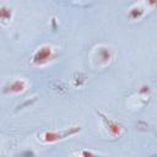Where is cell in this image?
<instances>
[{
    "instance_id": "obj_2",
    "label": "cell",
    "mask_w": 157,
    "mask_h": 157,
    "mask_svg": "<svg viewBox=\"0 0 157 157\" xmlns=\"http://www.w3.org/2000/svg\"><path fill=\"white\" fill-rule=\"evenodd\" d=\"M55 48L50 44H42L38 47L31 56V63L36 66H44L55 58Z\"/></svg>"
},
{
    "instance_id": "obj_1",
    "label": "cell",
    "mask_w": 157,
    "mask_h": 157,
    "mask_svg": "<svg viewBox=\"0 0 157 157\" xmlns=\"http://www.w3.org/2000/svg\"><path fill=\"white\" fill-rule=\"evenodd\" d=\"M81 131V126L80 125H71L69 128H64V129H58V130H44L38 139L43 142V144H54L61 140H65L70 136H74L76 134H78Z\"/></svg>"
},
{
    "instance_id": "obj_7",
    "label": "cell",
    "mask_w": 157,
    "mask_h": 157,
    "mask_svg": "<svg viewBox=\"0 0 157 157\" xmlns=\"http://www.w3.org/2000/svg\"><path fill=\"white\" fill-rule=\"evenodd\" d=\"M12 16H13V10L5 5V4H1L0 5V21H1V25H7L11 20H12Z\"/></svg>"
},
{
    "instance_id": "obj_10",
    "label": "cell",
    "mask_w": 157,
    "mask_h": 157,
    "mask_svg": "<svg viewBox=\"0 0 157 157\" xmlns=\"http://www.w3.org/2000/svg\"><path fill=\"white\" fill-rule=\"evenodd\" d=\"M151 157H157V156H151Z\"/></svg>"
},
{
    "instance_id": "obj_9",
    "label": "cell",
    "mask_w": 157,
    "mask_h": 157,
    "mask_svg": "<svg viewBox=\"0 0 157 157\" xmlns=\"http://www.w3.org/2000/svg\"><path fill=\"white\" fill-rule=\"evenodd\" d=\"M80 157H102V156L96 153V152H93V151H91V150H86L85 148V150H81Z\"/></svg>"
},
{
    "instance_id": "obj_8",
    "label": "cell",
    "mask_w": 157,
    "mask_h": 157,
    "mask_svg": "<svg viewBox=\"0 0 157 157\" xmlns=\"http://www.w3.org/2000/svg\"><path fill=\"white\" fill-rule=\"evenodd\" d=\"M86 80H87L86 74L78 71V72H76V74L72 76V85H74L75 87H81V86H83V85L86 83Z\"/></svg>"
},
{
    "instance_id": "obj_6",
    "label": "cell",
    "mask_w": 157,
    "mask_h": 157,
    "mask_svg": "<svg viewBox=\"0 0 157 157\" xmlns=\"http://www.w3.org/2000/svg\"><path fill=\"white\" fill-rule=\"evenodd\" d=\"M28 87V82L25 80V78H13L11 80L7 86L5 87V92H9V93H13V94H17V93H22L27 90Z\"/></svg>"
},
{
    "instance_id": "obj_3",
    "label": "cell",
    "mask_w": 157,
    "mask_h": 157,
    "mask_svg": "<svg viewBox=\"0 0 157 157\" xmlns=\"http://www.w3.org/2000/svg\"><path fill=\"white\" fill-rule=\"evenodd\" d=\"M96 114L98 115V118H99L102 125L104 126V129L107 130V132H108L109 135L115 136V137L121 136V134H123V131H124V128H123V125H121L119 121L114 120L112 117H109L108 114H105L104 112L98 110V109H96Z\"/></svg>"
},
{
    "instance_id": "obj_4",
    "label": "cell",
    "mask_w": 157,
    "mask_h": 157,
    "mask_svg": "<svg viewBox=\"0 0 157 157\" xmlns=\"http://www.w3.org/2000/svg\"><path fill=\"white\" fill-rule=\"evenodd\" d=\"M113 56H114L113 50L109 47L98 45L97 48H94V50L92 53V61H93V64L96 66L103 67V66H105V65H108L110 63Z\"/></svg>"
},
{
    "instance_id": "obj_11",
    "label": "cell",
    "mask_w": 157,
    "mask_h": 157,
    "mask_svg": "<svg viewBox=\"0 0 157 157\" xmlns=\"http://www.w3.org/2000/svg\"><path fill=\"white\" fill-rule=\"evenodd\" d=\"M70 157H74V156H70Z\"/></svg>"
},
{
    "instance_id": "obj_5",
    "label": "cell",
    "mask_w": 157,
    "mask_h": 157,
    "mask_svg": "<svg viewBox=\"0 0 157 157\" xmlns=\"http://www.w3.org/2000/svg\"><path fill=\"white\" fill-rule=\"evenodd\" d=\"M157 2L156 1H144V2H136L134 4L129 11H128V17L132 21H136V20H140L145 16L146 11L148 10V6L152 7V6H156Z\"/></svg>"
}]
</instances>
